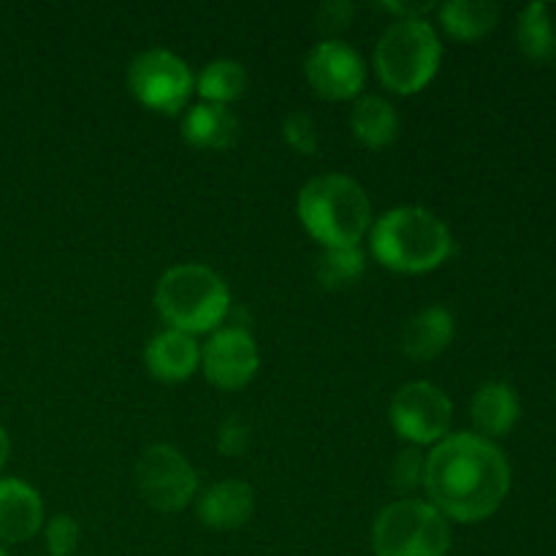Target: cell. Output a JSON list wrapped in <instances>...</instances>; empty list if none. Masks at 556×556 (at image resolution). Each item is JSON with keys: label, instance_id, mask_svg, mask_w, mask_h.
<instances>
[{"label": "cell", "instance_id": "1", "mask_svg": "<svg viewBox=\"0 0 556 556\" xmlns=\"http://www.w3.org/2000/svg\"><path fill=\"white\" fill-rule=\"evenodd\" d=\"M424 489L445 519L483 521L510 492V465L481 434H451L424 462Z\"/></svg>", "mask_w": 556, "mask_h": 556}, {"label": "cell", "instance_id": "2", "mask_svg": "<svg viewBox=\"0 0 556 556\" xmlns=\"http://www.w3.org/2000/svg\"><path fill=\"white\" fill-rule=\"evenodd\" d=\"M299 220L326 248H358L372 220V206L356 179L324 174L299 193Z\"/></svg>", "mask_w": 556, "mask_h": 556}, {"label": "cell", "instance_id": "3", "mask_svg": "<svg viewBox=\"0 0 556 556\" xmlns=\"http://www.w3.org/2000/svg\"><path fill=\"white\" fill-rule=\"evenodd\" d=\"M372 253L383 266L407 275L432 271L454 253V237L421 206H396L372 228Z\"/></svg>", "mask_w": 556, "mask_h": 556}, {"label": "cell", "instance_id": "4", "mask_svg": "<svg viewBox=\"0 0 556 556\" xmlns=\"http://www.w3.org/2000/svg\"><path fill=\"white\" fill-rule=\"evenodd\" d=\"M155 307L172 329L193 337L217 329L226 320L231 293L226 280L210 266L182 264L157 280Z\"/></svg>", "mask_w": 556, "mask_h": 556}, {"label": "cell", "instance_id": "5", "mask_svg": "<svg viewBox=\"0 0 556 556\" xmlns=\"http://www.w3.org/2000/svg\"><path fill=\"white\" fill-rule=\"evenodd\" d=\"M443 47L427 20H396L375 49V68L386 87L402 96L424 90L434 79Z\"/></svg>", "mask_w": 556, "mask_h": 556}, {"label": "cell", "instance_id": "6", "mask_svg": "<svg viewBox=\"0 0 556 556\" xmlns=\"http://www.w3.org/2000/svg\"><path fill=\"white\" fill-rule=\"evenodd\" d=\"M375 556H445L451 527L434 505L400 500L386 505L372 527Z\"/></svg>", "mask_w": 556, "mask_h": 556}, {"label": "cell", "instance_id": "7", "mask_svg": "<svg viewBox=\"0 0 556 556\" xmlns=\"http://www.w3.org/2000/svg\"><path fill=\"white\" fill-rule=\"evenodd\" d=\"M128 85L139 103L161 114H177L193 92V74L168 49H147L128 68Z\"/></svg>", "mask_w": 556, "mask_h": 556}, {"label": "cell", "instance_id": "8", "mask_svg": "<svg viewBox=\"0 0 556 556\" xmlns=\"http://www.w3.org/2000/svg\"><path fill=\"white\" fill-rule=\"evenodd\" d=\"M136 486L147 505L161 514H177L195 497L199 478L177 448L152 445L136 465Z\"/></svg>", "mask_w": 556, "mask_h": 556}, {"label": "cell", "instance_id": "9", "mask_svg": "<svg viewBox=\"0 0 556 556\" xmlns=\"http://www.w3.org/2000/svg\"><path fill=\"white\" fill-rule=\"evenodd\" d=\"M451 416H454V405L445 391L427 380L402 386L391 400V427L407 443H440L448 434Z\"/></svg>", "mask_w": 556, "mask_h": 556}, {"label": "cell", "instance_id": "10", "mask_svg": "<svg viewBox=\"0 0 556 556\" xmlns=\"http://www.w3.org/2000/svg\"><path fill=\"white\" fill-rule=\"evenodd\" d=\"M258 345L244 329H220L201 351V367L206 380L217 389H242L258 372Z\"/></svg>", "mask_w": 556, "mask_h": 556}, {"label": "cell", "instance_id": "11", "mask_svg": "<svg viewBox=\"0 0 556 556\" xmlns=\"http://www.w3.org/2000/svg\"><path fill=\"white\" fill-rule=\"evenodd\" d=\"M304 71H307L313 90L329 101H345V98L358 96L364 87V76H367L356 49L337 38L315 43L309 49Z\"/></svg>", "mask_w": 556, "mask_h": 556}, {"label": "cell", "instance_id": "12", "mask_svg": "<svg viewBox=\"0 0 556 556\" xmlns=\"http://www.w3.org/2000/svg\"><path fill=\"white\" fill-rule=\"evenodd\" d=\"M43 525L36 489L20 478H0V543L30 541Z\"/></svg>", "mask_w": 556, "mask_h": 556}, {"label": "cell", "instance_id": "13", "mask_svg": "<svg viewBox=\"0 0 556 556\" xmlns=\"http://www.w3.org/2000/svg\"><path fill=\"white\" fill-rule=\"evenodd\" d=\"M144 362L150 375H155L157 380H166V383H174V380H185L195 372L201 362V351L190 334L166 329L152 337L144 351Z\"/></svg>", "mask_w": 556, "mask_h": 556}, {"label": "cell", "instance_id": "14", "mask_svg": "<svg viewBox=\"0 0 556 556\" xmlns=\"http://www.w3.org/2000/svg\"><path fill=\"white\" fill-rule=\"evenodd\" d=\"M255 508V494L242 481H223L199 500V519L212 530H239Z\"/></svg>", "mask_w": 556, "mask_h": 556}, {"label": "cell", "instance_id": "15", "mask_svg": "<svg viewBox=\"0 0 556 556\" xmlns=\"http://www.w3.org/2000/svg\"><path fill=\"white\" fill-rule=\"evenodd\" d=\"M451 340H454V315L445 307L421 309L402 329V351L413 362H429L440 356Z\"/></svg>", "mask_w": 556, "mask_h": 556}, {"label": "cell", "instance_id": "16", "mask_svg": "<svg viewBox=\"0 0 556 556\" xmlns=\"http://www.w3.org/2000/svg\"><path fill=\"white\" fill-rule=\"evenodd\" d=\"M182 139L199 150H226L239 139V117L223 103H199L185 114Z\"/></svg>", "mask_w": 556, "mask_h": 556}, {"label": "cell", "instance_id": "17", "mask_svg": "<svg viewBox=\"0 0 556 556\" xmlns=\"http://www.w3.org/2000/svg\"><path fill=\"white\" fill-rule=\"evenodd\" d=\"M521 416V405L516 391L508 383H483L472 396V421L478 432L489 438H503L516 427Z\"/></svg>", "mask_w": 556, "mask_h": 556}, {"label": "cell", "instance_id": "18", "mask_svg": "<svg viewBox=\"0 0 556 556\" xmlns=\"http://www.w3.org/2000/svg\"><path fill=\"white\" fill-rule=\"evenodd\" d=\"M351 130L364 147L369 150H383L396 139L400 130V117L396 109L380 96H364L353 103Z\"/></svg>", "mask_w": 556, "mask_h": 556}, {"label": "cell", "instance_id": "19", "mask_svg": "<svg viewBox=\"0 0 556 556\" xmlns=\"http://www.w3.org/2000/svg\"><path fill=\"white\" fill-rule=\"evenodd\" d=\"M440 22L459 41L483 38L500 22V5L489 0H448L440 5Z\"/></svg>", "mask_w": 556, "mask_h": 556}, {"label": "cell", "instance_id": "20", "mask_svg": "<svg viewBox=\"0 0 556 556\" xmlns=\"http://www.w3.org/2000/svg\"><path fill=\"white\" fill-rule=\"evenodd\" d=\"M248 87V74L237 60H215L199 76V92L206 103L237 101Z\"/></svg>", "mask_w": 556, "mask_h": 556}, {"label": "cell", "instance_id": "21", "mask_svg": "<svg viewBox=\"0 0 556 556\" xmlns=\"http://www.w3.org/2000/svg\"><path fill=\"white\" fill-rule=\"evenodd\" d=\"M554 25L546 3H530L519 16L516 38L519 49L530 60H546L554 52Z\"/></svg>", "mask_w": 556, "mask_h": 556}, {"label": "cell", "instance_id": "22", "mask_svg": "<svg viewBox=\"0 0 556 556\" xmlns=\"http://www.w3.org/2000/svg\"><path fill=\"white\" fill-rule=\"evenodd\" d=\"M318 282L329 291L345 288L364 275V255L358 248H326L315 266Z\"/></svg>", "mask_w": 556, "mask_h": 556}, {"label": "cell", "instance_id": "23", "mask_svg": "<svg viewBox=\"0 0 556 556\" xmlns=\"http://www.w3.org/2000/svg\"><path fill=\"white\" fill-rule=\"evenodd\" d=\"M282 136L293 150L304 152V155H313L318 150V128H315L313 117L304 112H291L282 119Z\"/></svg>", "mask_w": 556, "mask_h": 556}, {"label": "cell", "instance_id": "24", "mask_svg": "<svg viewBox=\"0 0 556 556\" xmlns=\"http://www.w3.org/2000/svg\"><path fill=\"white\" fill-rule=\"evenodd\" d=\"M424 462L427 456L418 454L416 448L400 451L391 465V486L400 489V492H410L418 483H424Z\"/></svg>", "mask_w": 556, "mask_h": 556}, {"label": "cell", "instance_id": "25", "mask_svg": "<svg viewBox=\"0 0 556 556\" xmlns=\"http://www.w3.org/2000/svg\"><path fill=\"white\" fill-rule=\"evenodd\" d=\"M79 543V525L74 516H54L47 527V548L52 556H71Z\"/></svg>", "mask_w": 556, "mask_h": 556}, {"label": "cell", "instance_id": "26", "mask_svg": "<svg viewBox=\"0 0 556 556\" xmlns=\"http://www.w3.org/2000/svg\"><path fill=\"white\" fill-rule=\"evenodd\" d=\"M353 3L348 0H329V3H320V9L315 11V25L320 33H342L353 22Z\"/></svg>", "mask_w": 556, "mask_h": 556}, {"label": "cell", "instance_id": "27", "mask_svg": "<svg viewBox=\"0 0 556 556\" xmlns=\"http://www.w3.org/2000/svg\"><path fill=\"white\" fill-rule=\"evenodd\" d=\"M250 445V429L242 418H228L217 432V448L226 456H242Z\"/></svg>", "mask_w": 556, "mask_h": 556}, {"label": "cell", "instance_id": "28", "mask_svg": "<svg viewBox=\"0 0 556 556\" xmlns=\"http://www.w3.org/2000/svg\"><path fill=\"white\" fill-rule=\"evenodd\" d=\"M383 9L402 20H424V11H432V3H383Z\"/></svg>", "mask_w": 556, "mask_h": 556}, {"label": "cell", "instance_id": "29", "mask_svg": "<svg viewBox=\"0 0 556 556\" xmlns=\"http://www.w3.org/2000/svg\"><path fill=\"white\" fill-rule=\"evenodd\" d=\"M9 434H5V429H3V424H0V470H3V465H5V459H9Z\"/></svg>", "mask_w": 556, "mask_h": 556}, {"label": "cell", "instance_id": "30", "mask_svg": "<svg viewBox=\"0 0 556 556\" xmlns=\"http://www.w3.org/2000/svg\"><path fill=\"white\" fill-rule=\"evenodd\" d=\"M0 556H9V554H5V548H3V546H0Z\"/></svg>", "mask_w": 556, "mask_h": 556}, {"label": "cell", "instance_id": "31", "mask_svg": "<svg viewBox=\"0 0 556 556\" xmlns=\"http://www.w3.org/2000/svg\"><path fill=\"white\" fill-rule=\"evenodd\" d=\"M554 54H556V36H554Z\"/></svg>", "mask_w": 556, "mask_h": 556}]
</instances>
